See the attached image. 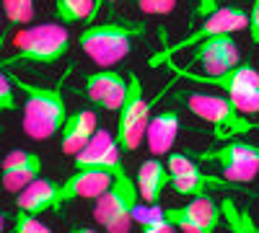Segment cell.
<instances>
[{"label":"cell","mask_w":259,"mask_h":233,"mask_svg":"<svg viewBox=\"0 0 259 233\" xmlns=\"http://www.w3.org/2000/svg\"><path fill=\"white\" fill-rule=\"evenodd\" d=\"M13 86L24 94V119H21V127H24L26 137L31 140H50L55 137L65 119H68V104H65V96L60 91V86H36V83H26L16 75H8Z\"/></svg>","instance_id":"obj_1"},{"label":"cell","mask_w":259,"mask_h":233,"mask_svg":"<svg viewBox=\"0 0 259 233\" xmlns=\"http://www.w3.org/2000/svg\"><path fill=\"white\" fill-rule=\"evenodd\" d=\"M143 31H145L143 21H127V18L91 24L78 36V47L91 62H96L101 68H112L130 55L133 41L140 39Z\"/></svg>","instance_id":"obj_2"},{"label":"cell","mask_w":259,"mask_h":233,"mask_svg":"<svg viewBox=\"0 0 259 233\" xmlns=\"http://www.w3.org/2000/svg\"><path fill=\"white\" fill-rule=\"evenodd\" d=\"M140 192L127 168H117L112 187L94 202V220L104 233H130L135 225V207L140 205Z\"/></svg>","instance_id":"obj_3"},{"label":"cell","mask_w":259,"mask_h":233,"mask_svg":"<svg viewBox=\"0 0 259 233\" xmlns=\"http://www.w3.org/2000/svg\"><path fill=\"white\" fill-rule=\"evenodd\" d=\"M179 101L194 117H200L202 122H207L215 130V137H221V140L244 137L246 132H251L256 127L254 122H249L239 109L233 107L228 96L210 94V91H182Z\"/></svg>","instance_id":"obj_4"},{"label":"cell","mask_w":259,"mask_h":233,"mask_svg":"<svg viewBox=\"0 0 259 233\" xmlns=\"http://www.w3.org/2000/svg\"><path fill=\"white\" fill-rule=\"evenodd\" d=\"M73 39L62 24H36L26 26L13 36V62L55 65L70 52Z\"/></svg>","instance_id":"obj_5"},{"label":"cell","mask_w":259,"mask_h":233,"mask_svg":"<svg viewBox=\"0 0 259 233\" xmlns=\"http://www.w3.org/2000/svg\"><path fill=\"white\" fill-rule=\"evenodd\" d=\"M150 109H153V101H145L140 75L130 73L127 75V96L117 112L119 119H117V135H114L122 153H135L143 145L148 122H150Z\"/></svg>","instance_id":"obj_6"},{"label":"cell","mask_w":259,"mask_h":233,"mask_svg":"<svg viewBox=\"0 0 259 233\" xmlns=\"http://www.w3.org/2000/svg\"><path fill=\"white\" fill-rule=\"evenodd\" d=\"M249 26V11H244L241 6H223L218 8L212 16L205 18V24L200 29H194L192 34H187L184 39L174 41V44H166L156 57H150V65H163V62H168L171 57H174L177 52H184V50H192L197 47L200 41L210 39V36H218V34H236Z\"/></svg>","instance_id":"obj_7"},{"label":"cell","mask_w":259,"mask_h":233,"mask_svg":"<svg viewBox=\"0 0 259 233\" xmlns=\"http://www.w3.org/2000/svg\"><path fill=\"white\" fill-rule=\"evenodd\" d=\"M202 163L218 166V171L231 184H249L259 176V145L249 140H231L215 151L200 153Z\"/></svg>","instance_id":"obj_8"},{"label":"cell","mask_w":259,"mask_h":233,"mask_svg":"<svg viewBox=\"0 0 259 233\" xmlns=\"http://www.w3.org/2000/svg\"><path fill=\"white\" fill-rule=\"evenodd\" d=\"M168 174H171V189L184 197H200L207 195V189H236L239 184H231L223 176H207L200 171V163H194L184 153H168L166 158Z\"/></svg>","instance_id":"obj_9"},{"label":"cell","mask_w":259,"mask_h":233,"mask_svg":"<svg viewBox=\"0 0 259 233\" xmlns=\"http://www.w3.org/2000/svg\"><path fill=\"white\" fill-rule=\"evenodd\" d=\"M241 62V52L236 44L233 34H218L200 41L197 47H192V60H189V70L200 68L197 73L215 75V73H226L236 68Z\"/></svg>","instance_id":"obj_10"},{"label":"cell","mask_w":259,"mask_h":233,"mask_svg":"<svg viewBox=\"0 0 259 233\" xmlns=\"http://www.w3.org/2000/svg\"><path fill=\"white\" fill-rule=\"evenodd\" d=\"M166 220L182 233H215L221 223V207L210 195H200L187 205L166 207Z\"/></svg>","instance_id":"obj_11"},{"label":"cell","mask_w":259,"mask_h":233,"mask_svg":"<svg viewBox=\"0 0 259 233\" xmlns=\"http://www.w3.org/2000/svg\"><path fill=\"white\" fill-rule=\"evenodd\" d=\"M168 68L179 78L218 88L223 96H233V94H241V91H249V88H259V70L254 65H249V62H239L236 68H231L226 73H215V75H205V73L189 70V68H179V65H171V62H168Z\"/></svg>","instance_id":"obj_12"},{"label":"cell","mask_w":259,"mask_h":233,"mask_svg":"<svg viewBox=\"0 0 259 233\" xmlns=\"http://www.w3.org/2000/svg\"><path fill=\"white\" fill-rule=\"evenodd\" d=\"M83 94L94 107H99L104 112H119L122 101L127 96V78L109 68L89 73L85 83H83Z\"/></svg>","instance_id":"obj_13"},{"label":"cell","mask_w":259,"mask_h":233,"mask_svg":"<svg viewBox=\"0 0 259 233\" xmlns=\"http://www.w3.org/2000/svg\"><path fill=\"white\" fill-rule=\"evenodd\" d=\"M41 156L34 151H24V148H16L3 158L0 166V184H3L6 192L18 195L21 189H26L31 181H36L41 176Z\"/></svg>","instance_id":"obj_14"},{"label":"cell","mask_w":259,"mask_h":233,"mask_svg":"<svg viewBox=\"0 0 259 233\" xmlns=\"http://www.w3.org/2000/svg\"><path fill=\"white\" fill-rule=\"evenodd\" d=\"M73 158H75V168H101V171H112V174L124 166L122 148L109 130H96L94 137L85 143V148Z\"/></svg>","instance_id":"obj_15"},{"label":"cell","mask_w":259,"mask_h":233,"mask_svg":"<svg viewBox=\"0 0 259 233\" xmlns=\"http://www.w3.org/2000/svg\"><path fill=\"white\" fill-rule=\"evenodd\" d=\"M114 174L101 168H75L65 181H60V202L68 205L73 200H99L112 187Z\"/></svg>","instance_id":"obj_16"},{"label":"cell","mask_w":259,"mask_h":233,"mask_svg":"<svg viewBox=\"0 0 259 233\" xmlns=\"http://www.w3.org/2000/svg\"><path fill=\"white\" fill-rule=\"evenodd\" d=\"M16 207L21 213H31V215H41V213H57L62 210L60 202V184L50 181V179H36L31 181L26 189H21L16 195Z\"/></svg>","instance_id":"obj_17"},{"label":"cell","mask_w":259,"mask_h":233,"mask_svg":"<svg viewBox=\"0 0 259 233\" xmlns=\"http://www.w3.org/2000/svg\"><path fill=\"white\" fill-rule=\"evenodd\" d=\"M179 130H182V119H179L177 109H163L156 117H150L148 130H145L148 151L153 156H168L174 143H177Z\"/></svg>","instance_id":"obj_18"},{"label":"cell","mask_w":259,"mask_h":233,"mask_svg":"<svg viewBox=\"0 0 259 233\" xmlns=\"http://www.w3.org/2000/svg\"><path fill=\"white\" fill-rule=\"evenodd\" d=\"M99 130L96 127V114L91 109H78L73 112L68 119H65L62 130H60V151L65 156H75L80 153L85 143H89L94 137V132Z\"/></svg>","instance_id":"obj_19"},{"label":"cell","mask_w":259,"mask_h":233,"mask_svg":"<svg viewBox=\"0 0 259 233\" xmlns=\"http://www.w3.org/2000/svg\"><path fill=\"white\" fill-rule=\"evenodd\" d=\"M135 184H138V192H140V200L145 205H158L163 192L171 187V174H168V166L158 158H148L140 163L138 168V176H135Z\"/></svg>","instance_id":"obj_20"},{"label":"cell","mask_w":259,"mask_h":233,"mask_svg":"<svg viewBox=\"0 0 259 233\" xmlns=\"http://www.w3.org/2000/svg\"><path fill=\"white\" fill-rule=\"evenodd\" d=\"M135 225H140V233H177V228L166 220V210L161 205H145L140 202L135 207Z\"/></svg>","instance_id":"obj_21"},{"label":"cell","mask_w":259,"mask_h":233,"mask_svg":"<svg viewBox=\"0 0 259 233\" xmlns=\"http://www.w3.org/2000/svg\"><path fill=\"white\" fill-rule=\"evenodd\" d=\"M94 0H55V16L62 26L89 21Z\"/></svg>","instance_id":"obj_22"},{"label":"cell","mask_w":259,"mask_h":233,"mask_svg":"<svg viewBox=\"0 0 259 233\" xmlns=\"http://www.w3.org/2000/svg\"><path fill=\"white\" fill-rule=\"evenodd\" d=\"M3 13L11 26H26L34 18V0H3Z\"/></svg>","instance_id":"obj_23"},{"label":"cell","mask_w":259,"mask_h":233,"mask_svg":"<svg viewBox=\"0 0 259 233\" xmlns=\"http://www.w3.org/2000/svg\"><path fill=\"white\" fill-rule=\"evenodd\" d=\"M11 233H52V230L39 220V215L16 210V213H13V223H11Z\"/></svg>","instance_id":"obj_24"},{"label":"cell","mask_w":259,"mask_h":233,"mask_svg":"<svg viewBox=\"0 0 259 233\" xmlns=\"http://www.w3.org/2000/svg\"><path fill=\"white\" fill-rule=\"evenodd\" d=\"M228 99H231V104L241 114H256L259 112V88H249V91H241V94H233Z\"/></svg>","instance_id":"obj_25"},{"label":"cell","mask_w":259,"mask_h":233,"mask_svg":"<svg viewBox=\"0 0 259 233\" xmlns=\"http://www.w3.org/2000/svg\"><path fill=\"white\" fill-rule=\"evenodd\" d=\"M16 107H18V101H16V94H13V83H11L8 73L0 70V114L13 112Z\"/></svg>","instance_id":"obj_26"},{"label":"cell","mask_w":259,"mask_h":233,"mask_svg":"<svg viewBox=\"0 0 259 233\" xmlns=\"http://www.w3.org/2000/svg\"><path fill=\"white\" fill-rule=\"evenodd\" d=\"M135 6L145 16H168L177 8V0H135Z\"/></svg>","instance_id":"obj_27"},{"label":"cell","mask_w":259,"mask_h":233,"mask_svg":"<svg viewBox=\"0 0 259 233\" xmlns=\"http://www.w3.org/2000/svg\"><path fill=\"white\" fill-rule=\"evenodd\" d=\"M189 3H192V13L197 18H207V16H212L215 11L221 8L218 0H189Z\"/></svg>","instance_id":"obj_28"},{"label":"cell","mask_w":259,"mask_h":233,"mask_svg":"<svg viewBox=\"0 0 259 233\" xmlns=\"http://www.w3.org/2000/svg\"><path fill=\"white\" fill-rule=\"evenodd\" d=\"M249 34H251V44H259V0H254L249 11Z\"/></svg>","instance_id":"obj_29"},{"label":"cell","mask_w":259,"mask_h":233,"mask_svg":"<svg viewBox=\"0 0 259 233\" xmlns=\"http://www.w3.org/2000/svg\"><path fill=\"white\" fill-rule=\"evenodd\" d=\"M106 3H117V0H94V6H91V16H89V21H85V24H94V21H96V16L101 13V8L106 6Z\"/></svg>","instance_id":"obj_30"},{"label":"cell","mask_w":259,"mask_h":233,"mask_svg":"<svg viewBox=\"0 0 259 233\" xmlns=\"http://www.w3.org/2000/svg\"><path fill=\"white\" fill-rule=\"evenodd\" d=\"M11 223H13V215H8L6 210H0V233H11Z\"/></svg>","instance_id":"obj_31"},{"label":"cell","mask_w":259,"mask_h":233,"mask_svg":"<svg viewBox=\"0 0 259 233\" xmlns=\"http://www.w3.org/2000/svg\"><path fill=\"white\" fill-rule=\"evenodd\" d=\"M68 233H99V230H94V228H83V225H78V228H73V230H68Z\"/></svg>","instance_id":"obj_32"}]
</instances>
